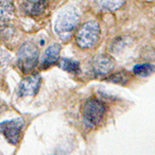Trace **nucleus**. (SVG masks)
<instances>
[{
	"label": "nucleus",
	"mask_w": 155,
	"mask_h": 155,
	"mask_svg": "<svg viewBox=\"0 0 155 155\" xmlns=\"http://www.w3.org/2000/svg\"><path fill=\"white\" fill-rule=\"evenodd\" d=\"M60 68L62 70L71 74H79L81 72L79 62L68 58L61 59L60 62Z\"/></svg>",
	"instance_id": "11"
},
{
	"label": "nucleus",
	"mask_w": 155,
	"mask_h": 155,
	"mask_svg": "<svg viewBox=\"0 0 155 155\" xmlns=\"http://www.w3.org/2000/svg\"><path fill=\"white\" fill-rule=\"evenodd\" d=\"M60 49H61V47H60V45L55 44V45L49 46L45 50V51L43 55V58H42L43 68H49L58 61L59 57H60Z\"/></svg>",
	"instance_id": "9"
},
{
	"label": "nucleus",
	"mask_w": 155,
	"mask_h": 155,
	"mask_svg": "<svg viewBox=\"0 0 155 155\" xmlns=\"http://www.w3.org/2000/svg\"><path fill=\"white\" fill-rule=\"evenodd\" d=\"M47 6V0H23V10L29 15L36 16L45 12Z\"/></svg>",
	"instance_id": "8"
},
{
	"label": "nucleus",
	"mask_w": 155,
	"mask_h": 155,
	"mask_svg": "<svg viewBox=\"0 0 155 155\" xmlns=\"http://www.w3.org/2000/svg\"><path fill=\"white\" fill-rule=\"evenodd\" d=\"M128 43H129V38L128 37H124V36L117 37L111 44L110 51L112 52H118L120 51H121L124 47H126Z\"/></svg>",
	"instance_id": "14"
},
{
	"label": "nucleus",
	"mask_w": 155,
	"mask_h": 155,
	"mask_svg": "<svg viewBox=\"0 0 155 155\" xmlns=\"http://www.w3.org/2000/svg\"><path fill=\"white\" fill-rule=\"evenodd\" d=\"M14 14V6L10 0L0 3V27L5 26L12 20Z\"/></svg>",
	"instance_id": "10"
},
{
	"label": "nucleus",
	"mask_w": 155,
	"mask_h": 155,
	"mask_svg": "<svg viewBox=\"0 0 155 155\" xmlns=\"http://www.w3.org/2000/svg\"><path fill=\"white\" fill-rule=\"evenodd\" d=\"M23 125L24 120L21 118L2 121L0 122V133L9 143L17 144L21 137Z\"/></svg>",
	"instance_id": "5"
},
{
	"label": "nucleus",
	"mask_w": 155,
	"mask_h": 155,
	"mask_svg": "<svg viewBox=\"0 0 155 155\" xmlns=\"http://www.w3.org/2000/svg\"><path fill=\"white\" fill-rule=\"evenodd\" d=\"M98 6L106 11H115L120 8L126 0H97Z\"/></svg>",
	"instance_id": "13"
},
{
	"label": "nucleus",
	"mask_w": 155,
	"mask_h": 155,
	"mask_svg": "<svg viewBox=\"0 0 155 155\" xmlns=\"http://www.w3.org/2000/svg\"><path fill=\"white\" fill-rule=\"evenodd\" d=\"M91 66L92 70L97 75H105L113 71L114 68V61L108 55L100 54L93 59Z\"/></svg>",
	"instance_id": "7"
},
{
	"label": "nucleus",
	"mask_w": 155,
	"mask_h": 155,
	"mask_svg": "<svg viewBox=\"0 0 155 155\" xmlns=\"http://www.w3.org/2000/svg\"><path fill=\"white\" fill-rule=\"evenodd\" d=\"M7 59H8V54L4 50L0 49V64L4 63Z\"/></svg>",
	"instance_id": "16"
},
{
	"label": "nucleus",
	"mask_w": 155,
	"mask_h": 155,
	"mask_svg": "<svg viewBox=\"0 0 155 155\" xmlns=\"http://www.w3.org/2000/svg\"><path fill=\"white\" fill-rule=\"evenodd\" d=\"M106 80L108 82L114 83V84L123 85V84H127V82L129 81V75L124 72H119V73L111 74L110 76L106 78Z\"/></svg>",
	"instance_id": "15"
},
{
	"label": "nucleus",
	"mask_w": 155,
	"mask_h": 155,
	"mask_svg": "<svg viewBox=\"0 0 155 155\" xmlns=\"http://www.w3.org/2000/svg\"><path fill=\"white\" fill-rule=\"evenodd\" d=\"M41 84V76L33 74L24 78L18 88V95L20 97L34 96L39 91Z\"/></svg>",
	"instance_id": "6"
},
{
	"label": "nucleus",
	"mask_w": 155,
	"mask_h": 155,
	"mask_svg": "<svg viewBox=\"0 0 155 155\" xmlns=\"http://www.w3.org/2000/svg\"><path fill=\"white\" fill-rule=\"evenodd\" d=\"M155 71V67L153 64L150 63H142V64H137L133 67L132 72L142 77H146L151 75Z\"/></svg>",
	"instance_id": "12"
},
{
	"label": "nucleus",
	"mask_w": 155,
	"mask_h": 155,
	"mask_svg": "<svg viewBox=\"0 0 155 155\" xmlns=\"http://www.w3.org/2000/svg\"><path fill=\"white\" fill-rule=\"evenodd\" d=\"M100 34L99 25L95 21H88L82 26L76 35V43L82 49H89L95 45Z\"/></svg>",
	"instance_id": "4"
},
{
	"label": "nucleus",
	"mask_w": 155,
	"mask_h": 155,
	"mask_svg": "<svg viewBox=\"0 0 155 155\" xmlns=\"http://www.w3.org/2000/svg\"><path fill=\"white\" fill-rule=\"evenodd\" d=\"M106 112L104 103L96 97L86 100L83 107V119L86 127L92 128L97 125L103 118Z\"/></svg>",
	"instance_id": "2"
},
{
	"label": "nucleus",
	"mask_w": 155,
	"mask_h": 155,
	"mask_svg": "<svg viewBox=\"0 0 155 155\" xmlns=\"http://www.w3.org/2000/svg\"><path fill=\"white\" fill-rule=\"evenodd\" d=\"M79 12L74 6L68 5L63 8L58 15L54 29L60 36H66L73 31L79 22Z\"/></svg>",
	"instance_id": "1"
},
{
	"label": "nucleus",
	"mask_w": 155,
	"mask_h": 155,
	"mask_svg": "<svg viewBox=\"0 0 155 155\" xmlns=\"http://www.w3.org/2000/svg\"><path fill=\"white\" fill-rule=\"evenodd\" d=\"M38 49L31 42L24 43L18 52V67L23 73L31 72L37 65Z\"/></svg>",
	"instance_id": "3"
}]
</instances>
